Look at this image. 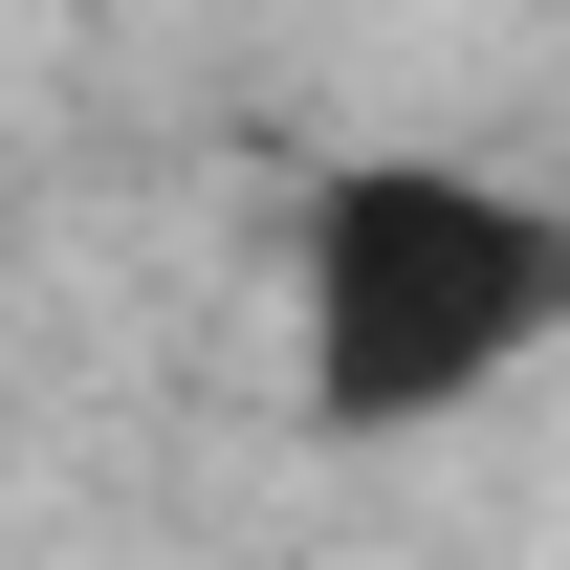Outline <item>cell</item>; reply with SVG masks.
Masks as SVG:
<instances>
[{
  "label": "cell",
  "mask_w": 570,
  "mask_h": 570,
  "mask_svg": "<svg viewBox=\"0 0 570 570\" xmlns=\"http://www.w3.org/2000/svg\"><path fill=\"white\" fill-rule=\"evenodd\" d=\"M570 352V198L504 154H307L285 198V417L373 461V439L504 417Z\"/></svg>",
  "instance_id": "6da1fadb"
}]
</instances>
